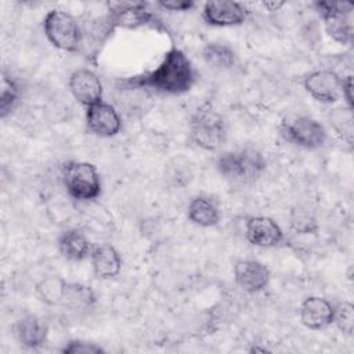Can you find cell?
<instances>
[{"label":"cell","mask_w":354,"mask_h":354,"mask_svg":"<svg viewBox=\"0 0 354 354\" xmlns=\"http://www.w3.org/2000/svg\"><path fill=\"white\" fill-rule=\"evenodd\" d=\"M195 68L185 53L177 47L165 53L158 66L144 75L122 82L127 88H144L158 94L180 95L188 93L195 83Z\"/></svg>","instance_id":"1"},{"label":"cell","mask_w":354,"mask_h":354,"mask_svg":"<svg viewBox=\"0 0 354 354\" xmlns=\"http://www.w3.org/2000/svg\"><path fill=\"white\" fill-rule=\"evenodd\" d=\"M218 174L231 183L248 184L257 180L267 169L264 155L250 147L221 152L214 162Z\"/></svg>","instance_id":"2"},{"label":"cell","mask_w":354,"mask_h":354,"mask_svg":"<svg viewBox=\"0 0 354 354\" xmlns=\"http://www.w3.org/2000/svg\"><path fill=\"white\" fill-rule=\"evenodd\" d=\"M227 124L224 118L210 105L198 108L189 119V138L203 151H217L225 141Z\"/></svg>","instance_id":"3"},{"label":"cell","mask_w":354,"mask_h":354,"mask_svg":"<svg viewBox=\"0 0 354 354\" xmlns=\"http://www.w3.org/2000/svg\"><path fill=\"white\" fill-rule=\"evenodd\" d=\"M279 134L289 144L308 151L319 149L328 140L326 129L321 122L311 116L297 113L282 118Z\"/></svg>","instance_id":"4"},{"label":"cell","mask_w":354,"mask_h":354,"mask_svg":"<svg viewBox=\"0 0 354 354\" xmlns=\"http://www.w3.org/2000/svg\"><path fill=\"white\" fill-rule=\"evenodd\" d=\"M43 30L47 40L58 50L77 53L82 48V25L72 14L66 11H48L43 19Z\"/></svg>","instance_id":"5"},{"label":"cell","mask_w":354,"mask_h":354,"mask_svg":"<svg viewBox=\"0 0 354 354\" xmlns=\"http://www.w3.org/2000/svg\"><path fill=\"white\" fill-rule=\"evenodd\" d=\"M62 181L66 192L75 201L88 202L101 195V177L93 163L80 160L65 163L62 167Z\"/></svg>","instance_id":"6"},{"label":"cell","mask_w":354,"mask_h":354,"mask_svg":"<svg viewBox=\"0 0 354 354\" xmlns=\"http://www.w3.org/2000/svg\"><path fill=\"white\" fill-rule=\"evenodd\" d=\"M313 7L321 17L325 32L332 40L344 46L353 41V3L318 0L313 3Z\"/></svg>","instance_id":"7"},{"label":"cell","mask_w":354,"mask_h":354,"mask_svg":"<svg viewBox=\"0 0 354 354\" xmlns=\"http://www.w3.org/2000/svg\"><path fill=\"white\" fill-rule=\"evenodd\" d=\"M106 7L115 28L137 29L159 24L148 4L142 1H108Z\"/></svg>","instance_id":"8"},{"label":"cell","mask_w":354,"mask_h":354,"mask_svg":"<svg viewBox=\"0 0 354 354\" xmlns=\"http://www.w3.org/2000/svg\"><path fill=\"white\" fill-rule=\"evenodd\" d=\"M303 86L318 102L335 104L343 100V77L332 69H315L307 73Z\"/></svg>","instance_id":"9"},{"label":"cell","mask_w":354,"mask_h":354,"mask_svg":"<svg viewBox=\"0 0 354 354\" xmlns=\"http://www.w3.org/2000/svg\"><path fill=\"white\" fill-rule=\"evenodd\" d=\"M87 130L102 138L115 137L122 129V119L116 108L104 100L86 108Z\"/></svg>","instance_id":"10"},{"label":"cell","mask_w":354,"mask_h":354,"mask_svg":"<svg viewBox=\"0 0 354 354\" xmlns=\"http://www.w3.org/2000/svg\"><path fill=\"white\" fill-rule=\"evenodd\" d=\"M271 279L270 268L254 259H241L234 264V281L246 293L263 292Z\"/></svg>","instance_id":"11"},{"label":"cell","mask_w":354,"mask_h":354,"mask_svg":"<svg viewBox=\"0 0 354 354\" xmlns=\"http://www.w3.org/2000/svg\"><path fill=\"white\" fill-rule=\"evenodd\" d=\"M248 17V8L238 1H207L202 7V19L210 26H238L242 25Z\"/></svg>","instance_id":"12"},{"label":"cell","mask_w":354,"mask_h":354,"mask_svg":"<svg viewBox=\"0 0 354 354\" xmlns=\"http://www.w3.org/2000/svg\"><path fill=\"white\" fill-rule=\"evenodd\" d=\"M245 236L253 246L270 249L285 241L281 225L267 216H250L245 223Z\"/></svg>","instance_id":"13"},{"label":"cell","mask_w":354,"mask_h":354,"mask_svg":"<svg viewBox=\"0 0 354 354\" xmlns=\"http://www.w3.org/2000/svg\"><path fill=\"white\" fill-rule=\"evenodd\" d=\"M68 87L72 97L86 108L102 101V83L97 73L88 68L75 69L69 76Z\"/></svg>","instance_id":"14"},{"label":"cell","mask_w":354,"mask_h":354,"mask_svg":"<svg viewBox=\"0 0 354 354\" xmlns=\"http://www.w3.org/2000/svg\"><path fill=\"white\" fill-rule=\"evenodd\" d=\"M335 306L325 297L308 296L299 308L301 324L311 330H321L332 325Z\"/></svg>","instance_id":"15"},{"label":"cell","mask_w":354,"mask_h":354,"mask_svg":"<svg viewBox=\"0 0 354 354\" xmlns=\"http://www.w3.org/2000/svg\"><path fill=\"white\" fill-rule=\"evenodd\" d=\"M14 335L24 347L36 350L47 342L48 324L39 315L26 314L14 324Z\"/></svg>","instance_id":"16"},{"label":"cell","mask_w":354,"mask_h":354,"mask_svg":"<svg viewBox=\"0 0 354 354\" xmlns=\"http://www.w3.org/2000/svg\"><path fill=\"white\" fill-rule=\"evenodd\" d=\"M93 274L97 279H111L119 275L122 270V256L111 243H102L93 248L90 254Z\"/></svg>","instance_id":"17"},{"label":"cell","mask_w":354,"mask_h":354,"mask_svg":"<svg viewBox=\"0 0 354 354\" xmlns=\"http://www.w3.org/2000/svg\"><path fill=\"white\" fill-rule=\"evenodd\" d=\"M58 250L69 261H82L90 257L93 246L86 234L77 228L64 231L58 236Z\"/></svg>","instance_id":"18"},{"label":"cell","mask_w":354,"mask_h":354,"mask_svg":"<svg viewBox=\"0 0 354 354\" xmlns=\"http://www.w3.org/2000/svg\"><path fill=\"white\" fill-rule=\"evenodd\" d=\"M187 216L192 224L203 228L214 227L220 221V210L217 203L206 195H196L189 201Z\"/></svg>","instance_id":"19"},{"label":"cell","mask_w":354,"mask_h":354,"mask_svg":"<svg viewBox=\"0 0 354 354\" xmlns=\"http://www.w3.org/2000/svg\"><path fill=\"white\" fill-rule=\"evenodd\" d=\"M115 25L108 15V12L102 17L94 18L90 21L88 26L82 28L83 30V41L82 47H86L88 54L97 55L101 50V46L112 36V32L115 30Z\"/></svg>","instance_id":"20"},{"label":"cell","mask_w":354,"mask_h":354,"mask_svg":"<svg viewBox=\"0 0 354 354\" xmlns=\"http://www.w3.org/2000/svg\"><path fill=\"white\" fill-rule=\"evenodd\" d=\"M95 303H97V295L91 286L79 283V282L66 283L64 300L61 306L72 311H87L93 308Z\"/></svg>","instance_id":"21"},{"label":"cell","mask_w":354,"mask_h":354,"mask_svg":"<svg viewBox=\"0 0 354 354\" xmlns=\"http://www.w3.org/2000/svg\"><path fill=\"white\" fill-rule=\"evenodd\" d=\"M202 58L209 66L218 71L232 69L238 62L234 48L221 41L206 43L202 48Z\"/></svg>","instance_id":"22"},{"label":"cell","mask_w":354,"mask_h":354,"mask_svg":"<svg viewBox=\"0 0 354 354\" xmlns=\"http://www.w3.org/2000/svg\"><path fill=\"white\" fill-rule=\"evenodd\" d=\"M68 281L59 275H48L35 285V293L39 300L47 306H61Z\"/></svg>","instance_id":"23"},{"label":"cell","mask_w":354,"mask_h":354,"mask_svg":"<svg viewBox=\"0 0 354 354\" xmlns=\"http://www.w3.org/2000/svg\"><path fill=\"white\" fill-rule=\"evenodd\" d=\"M21 98V88L11 75L1 73L0 86V116L6 119L17 108Z\"/></svg>","instance_id":"24"},{"label":"cell","mask_w":354,"mask_h":354,"mask_svg":"<svg viewBox=\"0 0 354 354\" xmlns=\"http://www.w3.org/2000/svg\"><path fill=\"white\" fill-rule=\"evenodd\" d=\"M289 223H290V228L300 235L317 234L319 230L317 217L304 207L293 209L289 216Z\"/></svg>","instance_id":"25"},{"label":"cell","mask_w":354,"mask_h":354,"mask_svg":"<svg viewBox=\"0 0 354 354\" xmlns=\"http://www.w3.org/2000/svg\"><path fill=\"white\" fill-rule=\"evenodd\" d=\"M333 130L348 144L353 142V113L351 108H336L329 115Z\"/></svg>","instance_id":"26"},{"label":"cell","mask_w":354,"mask_h":354,"mask_svg":"<svg viewBox=\"0 0 354 354\" xmlns=\"http://www.w3.org/2000/svg\"><path fill=\"white\" fill-rule=\"evenodd\" d=\"M332 324L347 336H351L354 332V306L351 301H340L333 308V321Z\"/></svg>","instance_id":"27"},{"label":"cell","mask_w":354,"mask_h":354,"mask_svg":"<svg viewBox=\"0 0 354 354\" xmlns=\"http://www.w3.org/2000/svg\"><path fill=\"white\" fill-rule=\"evenodd\" d=\"M61 353H64V354H100V353H105V350L95 343L77 339V340L68 342V344H65L62 347Z\"/></svg>","instance_id":"28"},{"label":"cell","mask_w":354,"mask_h":354,"mask_svg":"<svg viewBox=\"0 0 354 354\" xmlns=\"http://www.w3.org/2000/svg\"><path fill=\"white\" fill-rule=\"evenodd\" d=\"M156 4L163 10L176 11V12L189 11L196 6L195 1H192V0H160Z\"/></svg>","instance_id":"29"},{"label":"cell","mask_w":354,"mask_h":354,"mask_svg":"<svg viewBox=\"0 0 354 354\" xmlns=\"http://www.w3.org/2000/svg\"><path fill=\"white\" fill-rule=\"evenodd\" d=\"M343 100L347 106L353 109V76L348 75L343 77Z\"/></svg>","instance_id":"30"},{"label":"cell","mask_w":354,"mask_h":354,"mask_svg":"<svg viewBox=\"0 0 354 354\" xmlns=\"http://www.w3.org/2000/svg\"><path fill=\"white\" fill-rule=\"evenodd\" d=\"M261 4L268 11H278L281 7L285 6V1H263Z\"/></svg>","instance_id":"31"}]
</instances>
